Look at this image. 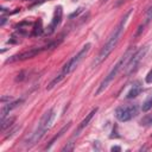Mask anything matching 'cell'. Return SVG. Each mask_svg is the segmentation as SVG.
<instances>
[{
    "label": "cell",
    "instance_id": "cell-11",
    "mask_svg": "<svg viewBox=\"0 0 152 152\" xmlns=\"http://www.w3.org/2000/svg\"><path fill=\"white\" fill-rule=\"evenodd\" d=\"M141 91H142L141 83H140L139 81H137V82L133 83L132 88L127 91V94H126V99H134V97H137L138 95H140Z\"/></svg>",
    "mask_w": 152,
    "mask_h": 152
},
{
    "label": "cell",
    "instance_id": "cell-19",
    "mask_svg": "<svg viewBox=\"0 0 152 152\" xmlns=\"http://www.w3.org/2000/svg\"><path fill=\"white\" fill-rule=\"evenodd\" d=\"M141 125H148V124H152V116H146L141 121H140Z\"/></svg>",
    "mask_w": 152,
    "mask_h": 152
},
{
    "label": "cell",
    "instance_id": "cell-8",
    "mask_svg": "<svg viewBox=\"0 0 152 152\" xmlns=\"http://www.w3.org/2000/svg\"><path fill=\"white\" fill-rule=\"evenodd\" d=\"M62 17H63V7L59 5L55 8L52 20H51V23H50V25L48 26V30H46V34H52L55 32V30L58 27V25L62 21Z\"/></svg>",
    "mask_w": 152,
    "mask_h": 152
},
{
    "label": "cell",
    "instance_id": "cell-17",
    "mask_svg": "<svg viewBox=\"0 0 152 152\" xmlns=\"http://www.w3.org/2000/svg\"><path fill=\"white\" fill-rule=\"evenodd\" d=\"M152 108V95L142 103V107H141V109H142V112H147V110H150Z\"/></svg>",
    "mask_w": 152,
    "mask_h": 152
},
{
    "label": "cell",
    "instance_id": "cell-5",
    "mask_svg": "<svg viewBox=\"0 0 152 152\" xmlns=\"http://www.w3.org/2000/svg\"><path fill=\"white\" fill-rule=\"evenodd\" d=\"M146 52H147V46H141L140 49H138L133 52V55L129 57L128 62L125 65V75L126 76H129L131 74L135 72V70L138 69V65L140 64V62L144 58V56L146 55Z\"/></svg>",
    "mask_w": 152,
    "mask_h": 152
},
{
    "label": "cell",
    "instance_id": "cell-16",
    "mask_svg": "<svg viewBox=\"0 0 152 152\" xmlns=\"http://www.w3.org/2000/svg\"><path fill=\"white\" fill-rule=\"evenodd\" d=\"M14 120H15L14 116H12V118H10V119H4V120H1V132H4L7 127L12 126L13 122H14Z\"/></svg>",
    "mask_w": 152,
    "mask_h": 152
},
{
    "label": "cell",
    "instance_id": "cell-1",
    "mask_svg": "<svg viewBox=\"0 0 152 152\" xmlns=\"http://www.w3.org/2000/svg\"><path fill=\"white\" fill-rule=\"evenodd\" d=\"M132 12H133V8L128 10V12L122 17V19H121L120 23L116 25V27L112 31V33L109 34L108 39L106 40V43H104L103 46L101 48L99 55L95 57V59H94V62H93V66H97L99 64H101V63L109 56V53L114 50V48L118 45V43H119V40H120V37H121V34H122V32H124V30H125V26H126V24H127V20H128V18H129V15L132 14Z\"/></svg>",
    "mask_w": 152,
    "mask_h": 152
},
{
    "label": "cell",
    "instance_id": "cell-4",
    "mask_svg": "<svg viewBox=\"0 0 152 152\" xmlns=\"http://www.w3.org/2000/svg\"><path fill=\"white\" fill-rule=\"evenodd\" d=\"M90 49H91V44H90V43L84 44V45L81 48V50H80L75 56H72V57L63 65L62 72H63L64 75H69L70 72H72V71L80 65V63L84 59V57L88 55V52L90 51Z\"/></svg>",
    "mask_w": 152,
    "mask_h": 152
},
{
    "label": "cell",
    "instance_id": "cell-12",
    "mask_svg": "<svg viewBox=\"0 0 152 152\" xmlns=\"http://www.w3.org/2000/svg\"><path fill=\"white\" fill-rule=\"evenodd\" d=\"M151 20H152V6L146 11V13H145V18H144V21H142V24L139 26V30H138V32H137V36L141 33V31L144 30V27H145V26H146Z\"/></svg>",
    "mask_w": 152,
    "mask_h": 152
},
{
    "label": "cell",
    "instance_id": "cell-3",
    "mask_svg": "<svg viewBox=\"0 0 152 152\" xmlns=\"http://www.w3.org/2000/svg\"><path fill=\"white\" fill-rule=\"evenodd\" d=\"M135 51V49L134 48H128L127 49V51L120 57V59L114 64V66L110 69V71L107 74V76L103 78V81L101 82V84L99 86V88H97V90H96V93H95V95H100L101 93H103L106 89H107V87L113 82V80L118 76V74H119V71L122 69V68H125V65H126V63L128 62V59H129V57L133 55V52Z\"/></svg>",
    "mask_w": 152,
    "mask_h": 152
},
{
    "label": "cell",
    "instance_id": "cell-22",
    "mask_svg": "<svg viewBox=\"0 0 152 152\" xmlns=\"http://www.w3.org/2000/svg\"><path fill=\"white\" fill-rule=\"evenodd\" d=\"M110 150H112V151H120V150H121V148H120V147H119V146H113V147H112V148H110Z\"/></svg>",
    "mask_w": 152,
    "mask_h": 152
},
{
    "label": "cell",
    "instance_id": "cell-14",
    "mask_svg": "<svg viewBox=\"0 0 152 152\" xmlns=\"http://www.w3.org/2000/svg\"><path fill=\"white\" fill-rule=\"evenodd\" d=\"M43 31H44V28H43V23H42V20L39 19L37 23H36V25H34V27L32 28V36H40V34H43Z\"/></svg>",
    "mask_w": 152,
    "mask_h": 152
},
{
    "label": "cell",
    "instance_id": "cell-13",
    "mask_svg": "<svg viewBox=\"0 0 152 152\" xmlns=\"http://www.w3.org/2000/svg\"><path fill=\"white\" fill-rule=\"evenodd\" d=\"M70 125H71V122H68V124H66V125H65V126H64V127H63V128H62V129L58 132V134H57V135H55V137H53V138L50 140V144L46 146V150H50V148H51V145H52V144H53V142H55V141H56L58 138H61V137L64 134V132H66V131H68V128L70 127Z\"/></svg>",
    "mask_w": 152,
    "mask_h": 152
},
{
    "label": "cell",
    "instance_id": "cell-9",
    "mask_svg": "<svg viewBox=\"0 0 152 152\" xmlns=\"http://www.w3.org/2000/svg\"><path fill=\"white\" fill-rule=\"evenodd\" d=\"M23 102V100L21 99H19V100H14V101H12V102H8V103H5L4 106H2V108H1V115H0V120H4V119H6V116L10 114V112L11 110H13L15 107H18L20 103Z\"/></svg>",
    "mask_w": 152,
    "mask_h": 152
},
{
    "label": "cell",
    "instance_id": "cell-20",
    "mask_svg": "<svg viewBox=\"0 0 152 152\" xmlns=\"http://www.w3.org/2000/svg\"><path fill=\"white\" fill-rule=\"evenodd\" d=\"M72 150H74V142H69L62 148V151H72Z\"/></svg>",
    "mask_w": 152,
    "mask_h": 152
},
{
    "label": "cell",
    "instance_id": "cell-18",
    "mask_svg": "<svg viewBox=\"0 0 152 152\" xmlns=\"http://www.w3.org/2000/svg\"><path fill=\"white\" fill-rule=\"evenodd\" d=\"M81 12H83V7H80V8H77V11H75V12H72L70 15H69V18L70 19H72V18H75V17H77Z\"/></svg>",
    "mask_w": 152,
    "mask_h": 152
},
{
    "label": "cell",
    "instance_id": "cell-2",
    "mask_svg": "<svg viewBox=\"0 0 152 152\" xmlns=\"http://www.w3.org/2000/svg\"><path fill=\"white\" fill-rule=\"evenodd\" d=\"M55 118H56V110H55V108H51L46 113H44V115L42 116L40 121L38 122V126L36 127V129L33 131V133L27 139L26 146L30 147V146L36 145L45 135V133L51 128V126H52V124L55 121Z\"/></svg>",
    "mask_w": 152,
    "mask_h": 152
},
{
    "label": "cell",
    "instance_id": "cell-15",
    "mask_svg": "<svg viewBox=\"0 0 152 152\" xmlns=\"http://www.w3.org/2000/svg\"><path fill=\"white\" fill-rule=\"evenodd\" d=\"M65 76H66V75H64L63 72H61L59 75H57V76H56V77H55V78H53V80H52V81L49 83V86L46 87V89H48V90L52 89V88H53L55 86H57V84H58V83H59V82H61V81H62V80H63Z\"/></svg>",
    "mask_w": 152,
    "mask_h": 152
},
{
    "label": "cell",
    "instance_id": "cell-23",
    "mask_svg": "<svg viewBox=\"0 0 152 152\" xmlns=\"http://www.w3.org/2000/svg\"><path fill=\"white\" fill-rule=\"evenodd\" d=\"M5 23H6V18H5V17H2V18H1V23H0V25L2 26Z\"/></svg>",
    "mask_w": 152,
    "mask_h": 152
},
{
    "label": "cell",
    "instance_id": "cell-25",
    "mask_svg": "<svg viewBox=\"0 0 152 152\" xmlns=\"http://www.w3.org/2000/svg\"><path fill=\"white\" fill-rule=\"evenodd\" d=\"M74 1H78V0H74Z\"/></svg>",
    "mask_w": 152,
    "mask_h": 152
},
{
    "label": "cell",
    "instance_id": "cell-21",
    "mask_svg": "<svg viewBox=\"0 0 152 152\" xmlns=\"http://www.w3.org/2000/svg\"><path fill=\"white\" fill-rule=\"evenodd\" d=\"M145 81H146V83H152V69L147 72L146 77H145Z\"/></svg>",
    "mask_w": 152,
    "mask_h": 152
},
{
    "label": "cell",
    "instance_id": "cell-24",
    "mask_svg": "<svg viewBox=\"0 0 152 152\" xmlns=\"http://www.w3.org/2000/svg\"><path fill=\"white\" fill-rule=\"evenodd\" d=\"M102 1H103V2H106V1H108V0H102Z\"/></svg>",
    "mask_w": 152,
    "mask_h": 152
},
{
    "label": "cell",
    "instance_id": "cell-10",
    "mask_svg": "<svg viewBox=\"0 0 152 152\" xmlns=\"http://www.w3.org/2000/svg\"><path fill=\"white\" fill-rule=\"evenodd\" d=\"M96 112H97V108H94V109H93V110H91L89 114H87V116H86V118H84V119L81 121V124L78 125L77 131L75 132V137H76V135H78V134L81 133V131H82V129H84V128H86V127L89 125V122L91 121V119L94 118V115L96 114Z\"/></svg>",
    "mask_w": 152,
    "mask_h": 152
},
{
    "label": "cell",
    "instance_id": "cell-6",
    "mask_svg": "<svg viewBox=\"0 0 152 152\" xmlns=\"http://www.w3.org/2000/svg\"><path fill=\"white\" fill-rule=\"evenodd\" d=\"M138 110H139V107L138 104H125V106H120L115 109V118L121 121V122H126V121H129L131 119H133L137 114H138Z\"/></svg>",
    "mask_w": 152,
    "mask_h": 152
},
{
    "label": "cell",
    "instance_id": "cell-7",
    "mask_svg": "<svg viewBox=\"0 0 152 152\" xmlns=\"http://www.w3.org/2000/svg\"><path fill=\"white\" fill-rule=\"evenodd\" d=\"M44 49V46H40V48H37V46H33L28 50H25V51H21L17 55H13L12 57L7 58L6 59V63H13V62H17V61H25V59H28V58H33L34 56H37L39 52H42Z\"/></svg>",
    "mask_w": 152,
    "mask_h": 152
}]
</instances>
